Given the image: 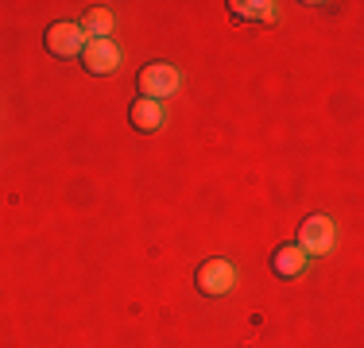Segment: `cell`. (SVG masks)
I'll use <instances>...</instances> for the list:
<instances>
[{"label": "cell", "instance_id": "1", "mask_svg": "<svg viewBox=\"0 0 364 348\" xmlns=\"http://www.w3.org/2000/svg\"><path fill=\"white\" fill-rule=\"evenodd\" d=\"M136 85H140L144 97L163 101V97H171V93H178V70L171 62H147L140 70V77H136Z\"/></svg>", "mask_w": 364, "mask_h": 348}, {"label": "cell", "instance_id": "2", "mask_svg": "<svg viewBox=\"0 0 364 348\" xmlns=\"http://www.w3.org/2000/svg\"><path fill=\"white\" fill-rule=\"evenodd\" d=\"M333 236H337L333 221L322 217V213H314V217H306V221L299 224V240H294V244H299V248L314 259V256H326V251L333 248Z\"/></svg>", "mask_w": 364, "mask_h": 348}, {"label": "cell", "instance_id": "3", "mask_svg": "<svg viewBox=\"0 0 364 348\" xmlns=\"http://www.w3.org/2000/svg\"><path fill=\"white\" fill-rule=\"evenodd\" d=\"M232 283H237V271H232V263H229V259H221V256L205 259V263L198 267V290L210 294V298L229 294Z\"/></svg>", "mask_w": 364, "mask_h": 348}, {"label": "cell", "instance_id": "4", "mask_svg": "<svg viewBox=\"0 0 364 348\" xmlns=\"http://www.w3.org/2000/svg\"><path fill=\"white\" fill-rule=\"evenodd\" d=\"M82 66L90 70V74L105 77V74H112V70L120 66V47H117L112 39H85V47H82Z\"/></svg>", "mask_w": 364, "mask_h": 348}, {"label": "cell", "instance_id": "5", "mask_svg": "<svg viewBox=\"0 0 364 348\" xmlns=\"http://www.w3.org/2000/svg\"><path fill=\"white\" fill-rule=\"evenodd\" d=\"M82 47H85V35L77 23L63 20V23H50L47 28V50L55 58H74V55H82Z\"/></svg>", "mask_w": 364, "mask_h": 348}, {"label": "cell", "instance_id": "6", "mask_svg": "<svg viewBox=\"0 0 364 348\" xmlns=\"http://www.w3.org/2000/svg\"><path fill=\"white\" fill-rule=\"evenodd\" d=\"M128 120H132L136 132H159L163 120H167V112H163V101L140 97V101H132V109H128Z\"/></svg>", "mask_w": 364, "mask_h": 348}, {"label": "cell", "instance_id": "7", "mask_svg": "<svg viewBox=\"0 0 364 348\" xmlns=\"http://www.w3.org/2000/svg\"><path fill=\"white\" fill-rule=\"evenodd\" d=\"M306 263H310V256L299 248V244H283V248H275V256H272V271L279 278H299L302 271H306Z\"/></svg>", "mask_w": 364, "mask_h": 348}, {"label": "cell", "instance_id": "8", "mask_svg": "<svg viewBox=\"0 0 364 348\" xmlns=\"http://www.w3.org/2000/svg\"><path fill=\"white\" fill-rule=\"evenodd\" d=\"M82 35L85 39H109L112 35V12L105 4H97V8H85V16H82Z\"/></svg>", "mask_w": 364, "mask_h": 348}, {"label": "cell", "instance_id": "9", "mask_svg": "<svg viewBox=\"0 0 364 348\" xmlns=\"http://www.w3.org/2000/svg\"><path fill=\"white\" fill-rule=\"evenodd\" d=\"M229 12L237 16V20H267V23L279 16L272 0H229Z\"/></svg>", "mask_w": 364, "mask_h": 348}]
</instances>
